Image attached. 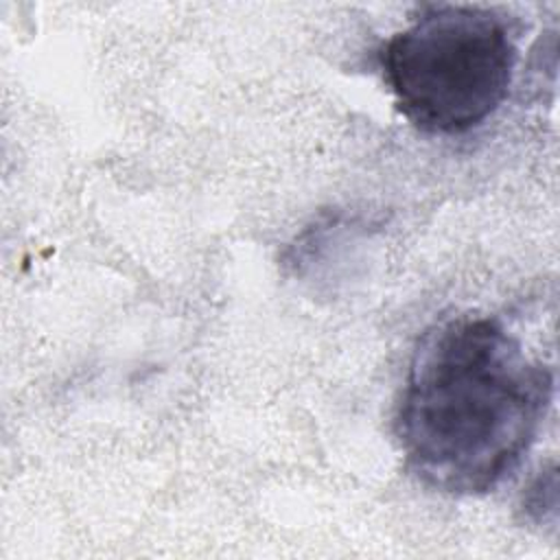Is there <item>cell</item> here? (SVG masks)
Returning a JSON list of instances; mask_svg holds the SVG:
<instances>
[{"label":"cell","instance_id":"6da1fadb","mask_svg":"<svg viewBox=\"0 0 560 560\" xmlns=\"http://www.w3.org/2000/svg\"><path fill=\"white\" fill-rule=\"evenodd\" d=\"M551 400L553 370L501 319L435 322L413 348L396 409L405 468L435 492H492L534 446Z\"/></svg>","mask_w":560,"mask_h":560},{"label":"cell","instance_id":"7a4b0ae2","mask_svg":"<svg viewBox=\"0 0 560 560\" xmlns=\"http://www.w3.org/2000/svg\"><path fill=\"white\" fill-rule=\"evenodd\" d=\"M396 109L420 131L459 136L483 125L508 98L516 31L479 4H431L378 50Z\"/></svg>","mask_w":560,"mask_h":560}]
</instances>
